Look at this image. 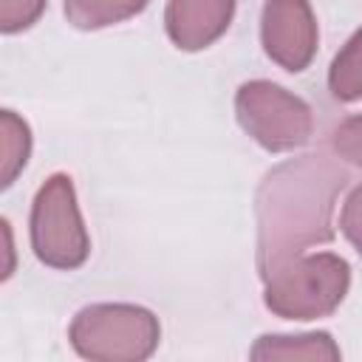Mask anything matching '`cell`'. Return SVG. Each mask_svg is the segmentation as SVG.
<instances>
[{
    "instance_id": "cell-1",
    "label": "cell",
    "mask_w": 362,
    "mask_h": 362,
    "mask_svg": "<svg viewBox=\"0 0 362 362\" xmlns=\"http://www.w3.org/2000/svg\"><path fill=\"white\" fill-rule=\"evenodd\" d=\"M351 181L348 170L325 156H300L266 173L255 195L260 280L334 240V204Z\"/></svg>"
},
{
    "instance_id": "cell-2",
    "label": "cell",
    "mask_w": 362,
    "mask_h": 362,
    "mask_svg": "<svg viewBox=\"0 0 362 362\" xmlns=\"http://www.w3.org/2000/svg\"><path fill=\"white\" fill-rule=\"evenodd\" d=\"M351 288V266L334 252L300 255L263 277V303L283 320H320L339 308Z\"/></svg>"
},
{
    "instance_id": "cell-3",
    "label": "cell",
    "mask_w": 362,
    "mask_h": 362,
    "mask_svg": "<svg viewBox=\"0 0 362 362\" xmlns=\"http://www.w3.org/2000/svg\"><path fill=\"white\" fill-rule=\"evenodd\" d=\"M68 339L90 362H144L161 339L158 317L133 303H93L76 311Z\"/></svg>"
},
{
    "instance_id": "cell-4",
    "label": "cell",
    "mask_w": 362,
    "mask_h": 362,
    "mask_svg": "<svg viewBox=\"0 0 362 362\" xmlns=\"http://www.w3.org/2000/svg\"><path fill=\"white\" fill-rule=\"evenodd\" d=\"M31 249L40 263L51 269H79L90 255V235L85 229L74 178L65 173H54L37 189L31 204Z\"/></svg>"
},
{
    "instance_id": "cell-5",
    "label": "cell",
    "mask_w": 362,
    "mask_h": 362,
    "mask_svg": "<svg viewBox=\"0 0 362 362\" xmlns=\"http://www.w3.org/2000/svg\"><path fill=\"white\" fill-rule=\"evenodd\" d=\"M235 116L240 127L269 153H288L308 144L314 113L308 102L269 79L243 82L235 93Z\"/></svg>"
},
{
    "instance_id": "cell-6",
    "label": "cell",
    "mask_w": 362,
    "mask_h": 362,
    "mask_svg": "<svg viewBox=\"0 0 362 362\" xmlns=\"http://www.w3.org/2000/svg\"><path fill=\"white\" fill-rule=\"evenodd\" d=\"M317 20L308 0H266L260 17V42L272 62L300 74L317 54Z\"/></svg>"
},
{
    "instance_id": "cell-7",
    "label": "cell",
    "mask_w": 362,
    "mask_h": 362,
    "mask_svg": "<svg viewBox=\"0 0 362 362\" xmlns=\"http://www.w3.org/2000/svg\"><path fill=\"white\" fill-rule=\"evenodd\" d=\"M235 17V0H170L164 28L175 48L201 51L226 34Z\"/></svg>"
},
{
    "instance_id": "cell-8",
    "label": "cell",
    "mask_w": 362,
    "mask_h": 362,
    "mask_svg": "<svg viewBox=\"0 0 362 362\" xmlns=\"http://www.w3.org/2000/svg\"><path fill=\"white\" fill-rule=\"evenodd\" d=\"M65 17L79 31H99L124 23L147 8L150 0H62Z\"/></svg>"
},
{
    "instance_id": "cell-9",
    "label": "cell",
    "mask_w": 362,
    "mask_h": 362,
    "mask_svg": "<svg viewBox=\"0 0 362 362\" xmlns=\"http://www.w3.org/2000/svg\"><path fill=\"white\" fill-rule=\"evenodd\" d=\"M339 359V348L331 334H300V337H260L252 348V359Z\"/></svg>"
},
{
    "instance_id": "cell-10",
    "label": "cell",
    "mask_w": 362,
    "mask_h": 362,
    "mask_svg": "<svg viewBox=\"0 0 362 362\" xmlns=\"http://www.w3.org/2000/svg\"><path fill=\"white\" fill-rule=\"evenodd\" d=\"M328 90L337 102L362 99V28L337 51L328 68Z\"/></svg>"
},
{
    "instance_id": "cell-11",
    "label": "cell",
    "mask_w": 362,
    "mask_h": 362,
    "mask_svg": "<svg viewBox=\"0 0 362 362\" xmlns=\"http://www.w3.org/2000/svg\"><path fill=\"white\" fill-rule=\"evenodd\" d=\"M0 130H3V187H11V181L28 161L31 133L28 124L14 116V110L0 113Z\"/></svg>"
},
{
    "instance_id": "cell-12",
    "label": "cell",
    "mask_w": 362,
    "mask_h": 362,
    "mask_svg": "<svg viewBox=\"0 0 362 362\" xmlns=\"http://www.w3.org/2000/svg\"><path fill=\"white\" fill-rule=\"evenodd\" d=\"M331 147L337 153V158L362 167V113L342 119L334 133H331Z\"/></svg>"
},
{
    "instance_id": "cell-13",
    "label": "cell",
    "mask_w": 362,
    "mask_h": 362,
    "mask_svg": "<svg viewBox=\"0 0 362 362\" xmlns=\"http://www.w3.org/2000/svg\"><path fill=\"white\" fill-rule=\"evenodd\" d=\"M45 11V0H0V31L17 34L31 28Z\"/></svg>"
},
{
    "instance_id": "cell-14",
    "label": "cell",
    "mask_w": 362,
    "mask_h": 362,
    "mask_svg": "<svg viewBox=\"0 0 362 362\" xmlns=\"http://www.w3.org/2000/svg\"><path fill=\"white\" fill-rule=\"evenodd\" d=\"M339 229H342V235L348 238V243L362 257V184L356 189H351V195L345 198L342 212H339Z\"/></svg>"
}]
</instances>
